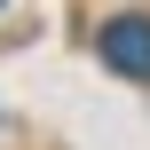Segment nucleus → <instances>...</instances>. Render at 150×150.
Listing matches in <instances>:
<instances>
[{
	"instance_id": "obj_1",
	"label": "nucleus",
	"mask_w": 150,
	"mask_h": 150,
	"mask_svg": "<svg viewBox=\"0 0 150 150\" xmlns=\"http://www.w3.org/2000/svg\"><path fill=\"white\" fill-rule=\"evenodd\" d=\"M103 63L119 71V79H150V16H119V24H103Z\"/></svg>"
},
{
	"instance_id": "obj_2",
	"label": "nucleus",
	"mask_w": 150,
	"mask_h": 150,
	"mask_svg": "<svg viewBox=\"0 0 150 150\" xmlns=\"http://www.w3.org/2000/svg\"><path fill=\"white\" fill-rule=\"evenodd\" d=\"M0 8H8V0H0Z\"/></svg>"
}]
</instances>
